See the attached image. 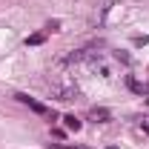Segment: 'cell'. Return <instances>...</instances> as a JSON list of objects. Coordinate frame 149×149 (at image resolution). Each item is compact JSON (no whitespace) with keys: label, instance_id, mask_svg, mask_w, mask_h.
Returning <instances> with one entry per match:
<instances>
[{"label":"cell","instance_id":"6da1fadb","mask_svg":"<svg viewBox=\"0 0 149 149\" xmlns=\"http://www.w3.org/2000/svg\"><path fill=\"white\" fill-rule=\"evenodd\" d=\"M49 86H52V92L57 95V100H66V103H69V100H77V97H80V92H77L74 83H60V80H52V77H49Z\"/></svg>","mask_w":149,"mask_h":149},{"label":"cell","instance_id":"5b68a950","mask_svg":"<svg viewBox=\"0 0 149 149\" xmlns=\"http://www.w3.org/2000/svg\"><path fill=\"white\" fill-rule=\"evenodd\" d=\"M63 123H66V129L69 132H80V118H74V115H63Z\"/></svg>","mask_w":149,"mask_h":149},{"label":"cell","instance_id":"ba28073f","mask_svg":"<svg viewBox=\"0 0 149 149\" xmlns=\"http://www.w3.org/2000/svg\"><path fill=\"white\" fill-rule=\"evenodd\" d=\"M143 132H146V135H149V120H143Z\"/></svg>","mask_w":149,"mask_h":149},{"label":"cell","instance_id":"277c9868","mask_svg":"<svg viewBox=\"0 0 149 149\" xmlns=\"http://www.w3.org/2000/svg\"><path fill=\"white\" fill-rule=\"evenodd\" d=\"M89 118H92L95 123H109V120H112L109 109H92V112H89Z\"/></svg>","mask_w":149,"mask_h":149},{"label":"cell","instance_id":"9c48e42d","mask_svg":"<svg viewBox=\"0 0 149 149\" xmlns=\"http://www.w3.org/2000/svg\"><path fill=\"white\" fill-rule=\"evenodd\" d=\"M60 149H72V146H60ZM74 149H80V146H74Z\"/></svg>","mask_w":149,"mask_h":149},{"label":"cell","instance_id":"3957f363","mask_svg":"<svg viewBox=\"0 0 149 149\" xmlns=\"http://www.w3.org/2000/svg\"><path fill=\"white\" fill-rule=\"evenodd\" d=\"M126 86H129L135 95H146V83H141V80L132 77V74H126Z\"/></svg>","mask_w":149,"mask_h":149},{"label":"cell","instance_id":"30bf717a","mask_svg":"<svg viewBox=\"0 0 149 149\" xmlns=\"http://www.w3.org/2000/svg\"><path fill=\"white\" fill-rule=\"evenodd\" d=\"M106 149H118V146H106Z\"/></svg>","mask_w":149,"mask_h":149},{"label":"cell","instance_id":"52a82bcc","mask_svg":"<svg viewBox=\"0 0 149 149\" xmlns=\"http://www.w3.org/2000/svg\"><path fill=\"white\" fill-rule=\"evenodd\" d=\"M46 32H60V20H49L46 23Z\"/></svg>","mask_w":149,"mask_h":149},{"label":"cell","instance_id":"8992f818","mask_svg":"<svg viewBox=\"0 0 149 149\" xmlns=\"http://www.w3.org/2000/svg\"><path fill=\"white\" fill-rule=\"evenodd\" d=\"M43 40H46V32H35V35L26 37V46H40Z\"/></svg>","mask_w":149,"mask_h":149},{"label":"cell","instance_id":"7a4b0ae2","mask_svg":"<svg viewBox=\"0 0 149 149\" xmlns=\"http://www.w3.org/2000/svg\"><path fill=\"white\" fill-rule=\"evenodd\" d=\"M15 97H17L20 103H26L32 112H37V115H46V106H43V103H37L35 97H29V95H15Z\"/></svg>","mask_w":149,"mask_h":149}]
</instances>
